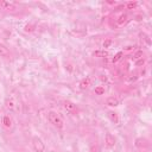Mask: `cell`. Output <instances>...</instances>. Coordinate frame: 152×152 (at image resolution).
Returning <instances> with one entry per match:
<instances>
[{
    "instance_id": "obj_18",
    "label": "cell",
    "mask_w": 152,
    "mask_h": 152,
    "mask_svg": "<svg viewBox=\"0 0 152 152\" xmlns=\"http://www.w3.org/2000/svg\"><path fill=\"white\" fill-rule=\"evenodd\" d=\"M140 37H141V39H142V40H145V42H146L148 45L151 44V39H150V37H148V36H147L145 32H141V33H140Z\"/></svg>"
},
{
    "instance_id": "obj_15",
    "label": "cell",
    "mask_w": 152,
    "mask_h": 152,
    "mask_svg": "<svg viewBox=\"0 0 152 152\" xmlns=\"http://www.w3.org/2000/svg\"><path fill=\"white\" fill-rule=\"evenodd\" d=\"M104 91H106V89H104L103 86H97V87H95V89H94V93H95L96 95H103Z\"/></svg>"
},
{
    "instance_id": "obj_16",
    "label": "cell",
    "mask_w": 152,
    "mask_h": 152,
    "mask_svg": "<svg viewBox=\"0 0 152 152\" xmlns=\"http://www.w3.org/2000/svg\"><path fill=\"white\" fill-rule=\"evenodd\" d=\"M124 57V51H119L114 57H113V59H112V62L113 63H116V62H119L121 58Z\"/></svg>"
},
{
    "instance_id": "obj_22",
    "label": "cell",
    "mask_w": 152,
    "mask_h": 152,
    "mask_svg": "<svg viewBox=\"0 0 152 152\" xmlns=\"http://www.w3.org/2000/svg\"><path fill=\"white\" fill-rule=\"evenodd\" d=\"M144 63H145V59L144 58H139V59L135 61V65H142Z\"/></svg>"
},
{
    "instance_id": "obj_12",
    "label": "cell",
    "mask_w": 152,
    "mask_h": 152,
    "mask_svg": "<svg viewBox=\"0 0 152 152\" xmlns=\"http://www.w3.org/2000/svg\"><path fill=\"white\" fill-rule=\"evenodd\" d=\"M109 53H108V51H106L104 49H102V50H95L94 52H93V56L94 57H99V58H103V57H107Z\"/></svg>"
},
{
    "instance_id": "obj_17",
    "label": "cell",
    "mask_w": 152,
    "mask_h": 152,
    "mask_svg": "<svg viewBox=\"0 0 152 152\" xmlns=\"http://www.w3.org/2000/svg\"><path fill=\"white\" fill-rule=\"evenodd\" d=\"M146 145L147 144H146V140L145 139L139 138V139L135 140V146H138V147H142V146H146Z\"/></svg>"
},
{
    "instance_id": "obj_23",
    "label": "cell",
    "mask_w": 152,
    "mask_h": 152,
    "mask_svg": "<svg viewBox=\"0 0 152 152\" xmlns=\"http://www.w3.org/2000/svg\"><path fill=\"white\" fill-rule=\"evenodd\" d=\"M133 49H134V46L128 45V46H126V48H125V51H131V50H133Z\"/></svg>"
},
{
    "instance_id": "obj_7",
    "label": "cell",
    "mask_w": 152,
    "mask_h": 152,
    "mask_svg": "<svg viewBox=\"0 0 152 152\" xmlns=\"http://www.w3.org/2000/svg\"><path fill=\"white\" fill-rule=\"evenodd\" d=\"M104 103L108 107H118L119 106V100L116 97H114V96H109V97L106 99Z\"/></svg>"
},
{
    "instance_id": "obj_6",
    "label": "cell",
    "mask_w": 152,
    "mask_h": 152,
    "mask_svg": "<svg viewBox=\"0 0 152 152\" xmlns=\"http://www.w3.org/2000/svg\"><path fill=\"white\" fill-rule=\"evenodd\" d=\"M63 107H64L68 112H76V110H77V106H76L74 102L69 101V100H65V101L63 102Z\"/></svg>"
},
{
    "instance_id": "obj_13",
    "label": "cell",
    "mask_w": 152,
    "mask_h": 152,
    "mask_svg": "<svg viewBox=\"0 0 152 152\" xmlns=\"http://www.w3.org/2000/svg\"><path fill=\"white\" fill-rule=\"evenodd\" d=\"M127 19H128V15H127L126 13H122V14H120L119 18L116 19V23H118L119 25H124V24L127 21Z\"/></svg>"
},
{
    "instance_id": "obj_10",
    "label": "cell",
    "mask_w": 152,
    "mask_h": 152,
    "mask_svg": "<svg viewBox=\"0 0 152 152\" xmlns=\"http://www.w3.org/2000/svg\"><path fill=\"white\" fill-rule=\"evenodd\" d=\"M89 86H90V78H89V77H86V78L81 80L80 83H78V87H80V89H82V90L88 89Z\"/></svg>"
},
{
    "instance_id": "obj_1",
    "label": "cell",
    "mask_w": 152,
    "mask_h": 152,
    "mask_svg": "<svg viewBox=\"0 0 152 152\" xmlns=\"http://www.w3.org/2000/svg\"><path fill=\"white\" fill-rule=\"evenodd\" d=\"M48 120L50 121V124L52 126H55L57 129H63L64 128V121L62 119V116L55 112V110H49L48 112Z\"/></svg>"
},
{
    "instance_id": "obj_3",
    "label": "cell",
    "mask_w": 152,
    "mask_h": 152,
    "mask_svg": "<svg viewBox=\"0 0 152 152\" xmlns=\"http://www.w3.org/2000/svg\"><path fill=\"white\" fill-rule=\"evenodd\" d=\"M104 142H106V146L108 148H113L115 146V144H116V139H115V137L112 133H106V135H104Z\"/></svg>"
},
{
    "instance_id": "obj_14",
    "label": "cell",
    "mask_w": 152,
    "mask_h": 152,
    "mask_svg": "<svg viewBox=\"0 0 152 152\" xmlns=\"http://www.w3.org/2000/svg\"><path fill=\"white\" fill-rule=\"evenodd\" d=\"M125 6L127 10H135L138 7V2L137 1H128V2H126Z\"/></svg>"
},
{
    "instance_id": "obj_19",
    "label": "cell",
    "mask_w": 152,
    "mask_h": 152,
    "mask_svg": "<svg viewBox=\"0 0 152 152\" xmlns=\"http://www.w3.org/2000/svg\"><path fill=\"white\" fill-rule=\"evenodd\" d=\"M142 56H144V52L141 51V50H139V51H137L134 55H133V57L135 58V59H139V58H142Z\"/></svg>"
},
{
    "instance_id": "obj_4",
    "label": "cell",
    "mask_w": 152,
    "mask_h": 152,
    "mask_svg": "<svg viewBox=\"0 0 152 152\" xmlns=\"http://www.w3.org/2000/svg\"><path fill=\"white\" fill-rule=\"evenodd\" d=\"M0 7L2 10H6V11H15L17 10V5L12 1H4V0H0Z\"/></svg>"
},
{
    "instance_id": "obj_20",
    "label": "cell",
    "mask_w": 152,
    "mask_h": 152,
    "mask_svg": "<svg viewBox=\"0 0 152 152\" xmlns=\"http://www.w3.org/2000/svg\"><path fill=\"white\" fill-rule=\"evenodd\" d=\"M24 31L25 32H32V31H34V25H26L24 27Z\"/></svg>"
},
{
    "instance_id": "obj_8",
    "label": "cell",
    "mask_w": 152,
    "mask_h": 152,
    "mask_svg": "<svg viewBox=\"0 0 152 152\" xmlns=\"http://www.w3.org/2000/svg\"><path fill=\"white\" fill-rule=\"evenodd\" d=\"M5 108L8 109V110H11V112L14 110V108H15V102H14V100H13L12 97H7V99L5 100Z\"/></svg>"
},
{
    "instance_id": "obj_2",
    "label": "cell",
    "mask_w": 152,
    "mask_h": 152,
    "mask_svg": "<svg viewBox=\"0 0 152 152\" xmlns=\"http://www.w3.org/2000/svg\"><path fill=\"white\" fill-rule=\"evenodd\" d=\"M31 144H32V147H33V150L36 152H44L45 151V144L42 140V138L33 137L32 140H31Z\"/></svg>"
},
{
    "instance_id": "obj_5",
    "label": "cell",
    "mask_w": 152,
    "mask_h": 152,
    "mask_svg": "<svg viewBox=\"0 0 152 152\" xmlns=\"http://www.w3.org/2000/svg\"><path fill=\"white\" fill-rule=\"evenodd\" d=\"M1 124H2V126L5 127V128H7V129H10V128H12L13 127V119L11 118V115H4L2 118H1Z\"/></svg>"
},
{
    "instance_id": "obj_9",
    "label": "cell",
    "mask_w": 152,
    "mask_h": 152,
    "mask_svg": "<svg viewBox=\"0 0 152 152\" xmlns=\"http://www.w3.org/2000/svg\"><path fill=\"white\" fill-rule=\"evenodd\" d=\"M0 57H5V58L11 57V51L4 44H0Z\"/></svg>"
},
{
    "instance_id": "obj_11",
    "label": "cell",
    "mask_w": 152,
    "mask_h": 152,
    "mask_svg": "<svg viewBox=\"0 0 152 152\" xmlns=\"http://www.w3.org/2000/svg\"><path fill=\"white\" fill-rule=\"evenodd\" d=\"M107 115H108V118H109V120H110L112 122H114V124H118V122H119V115H118L116 112L109 110V112L107 113Z\"/></svg>"
},
{
    "instance_id": "obj_21",
    "label": "cell",
    "mask_w": 152,
    "mask_h": 152,
    "mask_svg": "<svg viewBox=\"0 0 152 152\" xmlns=\"http://www.w3.org/2000/svg\"><path fill=\"white\" fill-rule=\"evenodd\" d=\"M112 43H113V40H112V39H107V40H104V42H103L102 46H103V48H108V46H109Z\"/></svg>"
}]
</instances>
